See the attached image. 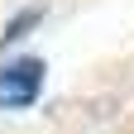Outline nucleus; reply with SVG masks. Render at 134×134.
<instances>
[{"mask_svg": "<svg viewBox=\"0 0 134 134\" xmlns=\"http://www.w3.org/2000/svg\"><path fill=\"white\" fill-rule=\"evenodd\" d=\"M38 24H43V10H38V5H29V10H19V14H14V19L5 24V34H0V48L19 43L24 34H29V29H38Z\"/></svg>", "mask_w": 134, "mask_h": 134, "instance_id": "nucleus-2", "label": "nucleus"}, {"mask_svg": "<svg viewBox=\"0 0 134 134\" xmlns=\"http://www.w3.org/2000/svg\"><path fill=\"white\" fill-rule=\"evenodd\" d=\"M43 96V58H14L0 67V110H29Z\"/></svg>", "mask_w": 134, "mask_h": 134, "instance_id": "nucleus-1", "label": "nucleus"}]
</instances>
